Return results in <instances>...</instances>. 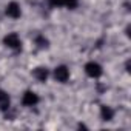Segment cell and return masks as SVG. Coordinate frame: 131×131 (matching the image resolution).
<instances>
[{
	"mask_svg": "<svg viewBox=\"0 0 131 131\" xmlns=\"http://www.w3.org/2000/svg\"><path fill=\"white\" fill-rule=\"evenodd\" d=\"M51 6H65L68 9H74L77 6V0H49Z\"/></svg>",
	"mask_w": 131,
	"mask_h": 131,
	"instance_id": "8992f818",
	"label": "cell"
},
{
	"mask_svg": "<svg viewBox=\"0 0 131 131\" xmlns=\"http://www.w3.org/2000/svg\"><path fill=\"white\" fill-rule=\"evenodd\" d=\"M85 73H86V76L88 77H91V79H97V77H100L102 76V67L99 63H96V62H88L86 65H85Z\"/></svg>",
	"mask_w": 131,
	"mask_h": 131,
	"instance_id": "6da1fadb",
	"label": "cell"
},
{
	"mask_svg": "<svg viewBox=\"0 0 131 131\" xmlns=\"http://www.w3.org/2000/svg\"><path fill=\"white\" fill-rule=\"evenodd\" d=\"M3 43H5L8 48H11V49H19V48L22 46V40H20V37H19L17 32H9L8 36H5Z\"/></svg>",
	"mask_w": 131,
	"mask_h": 131,
	"instance_id": "7a4b0ae2",
	"label": "cell"
},
{
	"mask_svg": "<svg viewBox=\"0 0 131 131\" xmlns=\"http://www.w3.org/2000/svg\"><path fill=\"white\" fill-rule=\"evenodd\" d=\"M6 16L11 17V19H19L22 16V9H20V5L17 2H9L6 5V9H5Z\"/></svg>",
	"mask_w": 131,
	"mask_h": 131,
	"instance_id": "277c9868",
	"label": "cell"
},
{
	"mask_svg": "<svg viewBox=\"0 0 131 131\" xmlns=\"http://www.w3.org/2000/svg\"><path fill=\"white\" fill-rule=\"evenodd\" d=\"M22 103L25 106H34V105L39 103V96L34 91H26L22 97Z\"/></svg>",
	"mask_w": 131,
	"mask_h": 131,
	"instance_id": "5b68a950",
	"label": "cell"
},
{
	"mask_svg": "<svg viewBox=\"0 0 131 131\" xmlns=\"http://www.w3.org/2000/svg\"><path fill=\"white\" fill-rule=\"evenodd\" d=\"M37 43H40L39 46H48V45H46L48 42H46V39H43V37H37Z\"/></svg>",
	"mask_w": 131,
	"mask_h": 131,
	"instance_id": "30bf717a",
	"label": "cell"
},
{
	"mask_svg": "<svg viewBox=\"0 0 131 131\" xmlns=\"http://www.w3.org/2000/svg\"><path fill=\"white\" fill-rule=\"evenodd\" d=\"M100 116H102L103 120H111V119L114 117V111H113L110 106H105V105H103V106L100 108Z\"/></svg>",
	"mask_w": 131,
	"mask_h": 131,
	"instance_id": "9c48e42d",
	"label": "cell"
},
{
	"mask_svg": "<svg viewBox=\"0 0 131 131\" xmlns=\"http://www.w3.org/2000/svg\"><path fill=\"white\" fill-rule=\"evenodd\" d=\"M54 79L60 83H65L68 79H70V70L65 67V65H60L54 70Z\"/></svg>",
	"mask_w": 131,
	"mask_h": 131,
	"instance_id": "3957f363",
	"label": "cell"
},
{
	"mask_svg": "<svg viewBox=\"0 0 131 131\" xmlns=\"http://www.w3.org/2000/svg\"><path fill=\"white\" fill-rule=\"evenodd\" d=\"M0 108H2V110L9 108V96L3 90H0Z\"/></svg>",
	"mask_w": 131,
	"mask_h": 131,
	"instance_id": "ba28073f",
	"label": "cell"
},
{
	"mask_svg": "<svg viewBox=\"0 0 131 131\" xmlns=\"http://www.w3.org/2000/svg\"><path fill=\"white\" fill-rule=\"evenodd\" d=\"M48 70L46 68H43V67H39V68H36L34 70V77L39 80V82H45L46 79H48Z\"/></svg>",
	"mask_w": 131,
	"mask_h": 131,
	"instance_id": "52a82bcc",
	"label": "cell"
}]
</instances>
